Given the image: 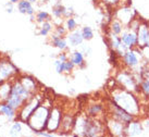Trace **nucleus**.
Returning <instances> with one entry per match:
<instances>
[{
  "label": "nucleus",
  "mask_w": 149,
  "mask_h": 137,
  "mask_svg": "<svg viewBox=\"0 0 149 137\" xmlns=\"http://www.w3.org/2000/svg\"><path fill=\"white\" fill-rule=\"evenodd\" d=\"M19 10L21 13H29V14H33L34 10L32 4L29 0H22L19 2Z\"/></svg>",
  "instance_id": "1"
},
{
  "label": "nucleus",
  "mask_w": 149,
  "mask_h": 137,
  "mask_svg": "<svg viewBox=\"0 0 149 137\" xmlns=\"http://www.w3.org/2000/svg\"><path fill=\"white\" fill-rule=\"evenodd\" d=\"M0 112H2L3 114H6L10 120L14 116V110H13L12 107H10L9 104H0Z\"/></svg>",
  "instance_id": "2"
},
{
  "label": "nucleus",
  "mask_w": 149,
  "mask_h": 137,
  "mask_svg": "<svg viewBox=\"0 0 149 137\" xmlns=\"http://www.w3.org/2000/svg\"><path fill=\"white\" fill-rule=\"evenodd\" d=\"M82 40H83V36H82L79 32L73 34L72 36H70V42L73 46H76V45H79V44H81Z\"/></svg>",
  "instance_id": "3"
},
{
  "label": "nucleus",
  "mask_w": 149,
  "mask_h": 137,
  "mask_svg": "<svg viewBox=\"0 0 149 137\" xmlns=\"http://www.w3.org/2000/svg\"><path fill=\"white\" fill-rule=\"evenodd\" d=\"M125 60L128 64H136L137 63V59L135 57V54H132V52H128L126 56H125Z\"/></svg>",
  "instance_id": "4"
},
{
  "label": "nucleus",
  "mask_w": 149,
  "mask_h": 137,
  "mask_svg": "<svg viewBox=\"0 0 149 137\" xmlns=\"http://www.w3.org/2000/svg\"><path fill=\"white\" fill-rule=\"evenodd\" d=\"M83 38H85V39H89V38L93 37V32H91V27H85V29H83Z\"/></svg>",
  "instance_id": "5"
},
{
  "label": "nucleus",
  "mask_w": 149,
  "mask_h": 137,
  "mask_svg": "<svg viewBox=\"0 0 149 137\" xmlns=\"http://www.w3.org/2000/svg\"><path fill=\"white\" fill-rule=\"evenodd\" d=\"M73 62H74L75 64H81V63L83 62V56H82L81 52H75Z\"/></svg>",
  "instance_id": "6"
},
{
  "label": "nucleus",
  "mask_w": 149,
  "mask_h": 137,
  "mask_svg": "<svg viewBox=\"0 0 149 137\" xmlns=\"http://www.w3.org/2000/svg\"><path fill=\"white\" fill-rule=\"evenodd\" d=\"M54 45L57 46L58 48H61V49H63V48L65 47V42H64V40H62V39H60V38L54 37Z\"/></svg>",
  "instance_id": "7"
},
{
  "label": "nucleus",
  "mask_w": 149,
  "mask_h": 137,
  "mask_svg": "<svg viewBox=\"0 0 149 137\" xmlns=\"http://www.w3.org/2000/svg\"><path fill=\"white\" fill-rule=\"evenodd\" d=\"M123 40H124L127 45H133V44L135 42V37H134L133 35H126V36H124Z\"/></svg>",
  "instance_id": "8"
},
{
  "label": "nucleus",
  "mask_w": 149,
  "mask_h": 137,
  "mask_svg": "<svg viewBox=\"0 0 149 137\" xmlns=\"http://www.w3.org/2000/svg\"><path fill=\"white\" fill-rule=\"evenodd\" d=\"M21 132V124L20 123H14V125L12 126V129H11V134H17V133H20Z\"/></svg>",
  "instance_id": "9"
},
{
  "label": "nucleus",
  "mask_w": 149,
  "mask_h": 137,
  "mask_svg": "<svg viewBox=\"0 0 149 137\" xmlns=\"http://www.w3.org/2000/svg\"><path fill=\"white\" fill-rule=\"evenodd\" d=\"M50 31V24L49 23H44V25H42V32H40V34L42 35H47V33Z\"/></svg>",
  "instance_id": "10"
},
{
  "label": "nucleus",
  "mask_w": 149,
  "mask_h": 137,
  "mask_svg": "<svg viewBox=\"0 0 149 137\" xmlns=\"http://www.w3.org/2000/svg\"><path fill=\"white\" fill-rule=\"evenodd\" d=\"M48 17V14L46 12H40L39 14H38V17H37V19H38V21L39 22H42L44 20H46Z\"/></svg>",
  "instance_id": "11"
},
{
  "label": "nucleus",
  "mask_w": 149,
  "mask_h": 137,
  "mask_svg": "<svg viewBox=\"0 0 149 137\" xmlns=\"http://www.w3.org/2000/svg\"><path fill=\"white\" fill-rule=\"evenodd\" d=\"M73 67V64L71 62H63V71H70Z\"/></svg>",
  "instance_id": "12"
},
{
  "label": "nucleus",
  "mask_w": 149,
  "mask_h": 137,
  "mask_svg": "<svg viewBox=\"0 0 149 137\" xmlns=\"http://www.w3.org/2000/svg\"><path fill=\"white\" fill-rule=\"evenodd\" d=\"M64 12V8H62V7H60V8L58 9H54V13L56 14V15H60L61 13Z\"/></svg>",
  "instance_id": "13"
},
{
  "label": "nucleus",
  "mask_w": 149,
  "mask_h": 137,
  "mask_svg": "<svg viewBox=\"0 0 149 137\" xmlns=\"http://www.w3.org/2000/svg\"><path fill=\"white\" fill-rule=\"evenodd\" d=\"M75 24H76V23H75V21L73 20V19H70V20L68 21V25H69V29H74Z\"/></svg>",
  "instance_id": "14"
},
{
  "label": "nucleus",
  "mask_w": 149,
  "mask_h": 137,
  "mask_svg": "<svg viewBox=\"0 0 149 137\" xmlns=\"http://www.w3.org/2000/svg\"><path fill=\"white\" fill-rule=\"evenodd\" d=\"M114 31H116V33H119V32H120V27H119V24H114Z\"/></svg>",
  "instance_id": "15"
},
{
  "label": "nucleus",
  "mask_w": 149,
  "mask_h": 137,
  "mask_svg": "<svg viewBox=\"0 0 149 137\" xmlns=\"http://www.w3.org/2000/svg\"><path fill=\"white\" fill-rule=\"evenodd\" d=\"M19 0H11V2H17Z\"/></svg>",
  "instance_id": "16"
}]
</instances>
